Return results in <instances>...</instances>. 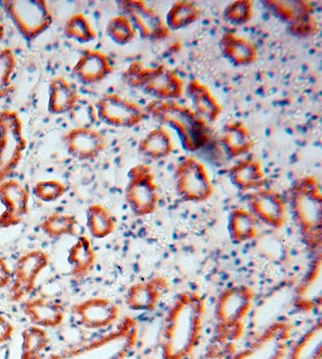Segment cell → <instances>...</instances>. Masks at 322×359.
<instances>
[{"label":"cell","instance_id":"obj_26","mask_svg":"<svg viewBox=\"0 0 322 359\" xmlns=\"http://www.w3.org/2000/svg\"><path fill=\"white\" fill-rule=\"evenodd\" d=\"M231 183L241 192L255 191L263 189L266 175L258 160L248 158L237 162L229 170Z\"/></svg>","mask_w":322,"mask_h":359},{"label":"cell","instance_id":"obj_37","mask_svg":"<svg viewBox=\"0 0 322 359\" xmlns=\"http://www.w3.org/2000/svg\"><path fill=\"white\" fill-rule=\"evenodd\" d=\"M64 32L65 36L80 43L92 42L98 37L91 21L83 13L71 15L65 23Z\"/></svg>","mask_w":322,"mask_h":359},{"label":"cell","instance_id":"obj_36","mask_svg":"<svg viewBox=\"0 0 322 359\" xmlns=\"http://www.w3.org/2000/svg\"><path fill=\"white\" fill-rule=\"evenodd\" d=\"M41 229L53 239L64 236H77L78 220L73 215L56 212L43 219Z\"/></svg>","mask_w":322,"mask_h":359},{"label":"cell","instance_id":"obj_14","mask_svg":"<svg viewBox=\"0 0 322 359\" xmlns=\"http://www.w3.org/2000/svg\"><path fill=\"white\" fill-rule=\"evenodd\" d=\"M158 100H174L184 95L185 84L174 70L165 65L142 69L138 88Z\"/></svg>","mask_w":322,"mask_h":359},{"label":"cell","instance_id":"obj_42","mask_svg":"<svg viewBox=\"0 0 322 359\" xmlns=\"http://www.w3.org/2000/svg\"><path fill=\"white\" fill-rule=\"evenodd\" d=\"M67 191V187L58 180H46V181H40L35 184L34 187V194L35 197L39 198L43 203H54Z\"/></svg>","mask_w":322,"mask_h":359},{"label":"cell","instance_id":"obj_44","mask_svg":"<svg viewBox=\"0 0 322 359\" xmlns=\"http://www.w3.org/2000/svg\"><path fill=\"white\" fill-rule=\"evenodd\" d=\"M15 333V326L6 317L0 315V345L9 341Z\"/></svg>","mask_w":322,"mask_h":359},{"label":"cell","instance_id":"obj_3","mask_svg":"<svg viewBox=\"0 0 322 359\" xmlns=\"http://www.w3.org/2000/svg\"><path fill=\"white\" fill-rule=\"evenodd\" d=\"M146 111L154 121L176 130L185 151H198L209 142L208 123L187 106L175 100H154Z\"/></svg>","mask_w":322,"mask_h":359},{"label":"cell","instance_id":"obj_33","mask_svg":"<svg viewBox=\"0 0 322 359\" xmlns=\"http://www.w3.org/2000/svg\"><path fill=\"white\" fill-rule=\"evenodd\" d=\"M87 226L94 238L102 239L116 230V219L108 208L102 205H92L87 208Z\"/></svg>","mask_w":322,"mask_h":359},{"label":"cell","instance_id":"obj_31","mask_svg":"<svg viewBox=\"0 0 322 359\" xmlns=\"http://www.w3.org/2000/svg\"><path fill=\"white\" fill-rule=\"evenodd\" d=\"M262 4L288 26L314 13L312 5L307 0H264Z\"/></svg>","mask_w":322,"mask_h":359},{"label":"cell","instance_id":"obj_18","mask_svg":"<svg viewBox=\"0 0 322 359\" xmlns=\"http://www.w3.org/2000/svg\"><path fill=\"white\" fill-rule=\"evenodd\" d=\"M250 211L258 222L274 230L281 229L286 220V206L282 196L272 189H260L248 198Z\"/></svg>","mask_w":322,"mask_h":359},{"label":"cell","instance_id":"obj_38","mask_svg":"<svg viewBox=\"0 0 322 359\" xmlns=\"http://www.w3.org/2000/svg\"><path fill=\"white\" fill-rule=\"evenodd\" d=\"M48 332L43 328L32 325L22 332V353L29 355H40L48 346Z\"/></svg>","mask_w":322,"mask_h":359},{"label":"cell","instance_id":"obj_30","mask_svg":"<svg viewBox=\"0 0 322 359\" xmlns=\"http://www.w3.org/2000/svg\"><path fill=\"white\" fill-rule=\"evenodd\" d=\"M228 229L234 243L241 244L255 241L259 235L258 220L250 210L236 208L231 212L229 217Z\"/></svg>","mask_w":322,"mask_h":359},{"label":"cell","instance_id":"obj_23","mask_svg":"<svg viewBox=\"0 0 322 359\" xmlns=\"http://www.w3.org/2000/svg\"><path fill=\"white\" fill-rule=\"evenodd\" d=\"M187 95L192 102V110L196 115L206 123H215L217 121L222 113V106L206 84L201 83L198 79H192L187 83Z\"/></svg>","mask_w":322,"mask_h":359},{"label":"cell","instance_id":"obj_9","mask_svg":"<svg viewBox=\"0 0 322 359\" xmlns=\"http://www.w3.org/2000/svg\"><path fill=\"white\" fill-rule=\"evenodd\" d=\"M255 293L247 285H234L226 288L218 296L215 316L218 327L244 330L245 320L250 314Z\"/></svg>","mask_w":322,"mask_h":359},{"label":"cell","instance_id":"obj_28","mask_svg":"<svg viewBox=\"0 0 322 359\" xmlns=\"http://www.w3.org/2000/svg\"><path fill=\"white\" fill-rule=\"evenodd\" d=\"M97 255L91 241L86 236H79L68 252V263L71 266V276L75 281L86 278L94 268Z\"/></svg>","mask_w":322,"mask_h":359},{"label":"cell","instance_id":"obj_11","mask_svg":"<svg viewBox=\"0 0 322 359\" xmlns=\"http://www.w3.org/2000/svg\"><path fill=\"white\" fill-rule=\"evenodd\" d=\"M291 325L274 322L267 325L256 341L232 359H283L291 339Z\"/></svg>","mask_w":322,"mask_h":359},{"label":"cell","instance_id":"obj_35","mask_svg":"<svg viewBox=\"0 0 322 359\" xmlns=\"http://www.w3.org/2000/svg\"><path fill=\"white\" fill-rule=\"evenodd\" d=\"M255 239L256 248L262 257L276 264L285 263L288 259V247L275 231H267Z\"/></svg>","mask_w":322,"mask_h":359},{"label":"cell","instance_id":"obj_32","mask_svg":"<svg viewBox=\"0 0 322 359\" xmlns=\"http://www.w3.org/2000/svg\"><path fill=\"white\" fill-rule=\"evenodd\" d=\"M322 358V323H315L295 342L289 353L288 359Z\"/></svg>","mask_w":322,"mask_h":359},{"label":"cell","instance_id":"obj_22","mask_svg":"<svg viewBox=\"0 0 322 359\" xmlns=\"http://www.w3.org/2000/svg\"><path fill=\"white\" fill-rule=\"evenodd\" d=\"M168 285L162 277L136 283L127 291L128 307L133 311H152L156 309Z\"/></svg>","mask_w":322,"mask_h":359},{"label":"cell","instance_id":"obj_34","mask_svg":"<svg viewBox=\"0 0 322 359\" xmlns=\"http://www.w3.org/2000/svg\"><path fill=\"white\" fill-rule=\"evenodd\" d=\"M200 8L194 2L180 0L174 2L166 16V24L170 31L187 28L201 18Z\"/></svg>","mask_w":322,"mask_h":359},{"label":"cell","instance_id":"obj_19","mask_svg":"<svg viewBox=\"0 0 322 359\" xmlns=\"http://www.w3.org/2000/svg\"><path fill=\"white\" fill-rule=\"evenodd\" d=\"M68 154L81 161H91L102 155L107 140L100 130L90 127H76L62 135Z\"/></svg>","mask_w":322,"mask_h":359},{"label":"cell","instance_id":"obj_2","mask_svg":"<svg viewBox=\"0 0 322 359\" xmlns=\"http://www.w3.org/2000/svg\"><path fill=\"white\" fill-rule=\"evenodd\" d=\"M290 208L302 241L311 252H321L322 194L315 176L297 180L290 190Z\"/></svg>","mask_w":322,"mask_h":359},{"label":"cell","instance_id":"obj_40","mask_svg":"<svg viewBox=\"0 0 322 359\" xmlns=\"http://www.w3.org/2000/svg\"><path fill=\"white\" fill-rule=\"evenodd\" d=\"M18 60L12 48L0 50V99H4L13 90V79L15 76Z\"/></svg>","mask_w":322,"mask_h":359},{"label":"cell","instance_id":"obj_7","mask_svg":"<svg viewBox=\"0 0 322 359\" xmlns=\"http://www.w3.org/2000/svg\"><path fill=\"white\" fill-rule=\"evenodd\" d=\"M176 192L188 203H203L214 194L211 177L206 165L193 156L182 158L174 172Z\"/></svg>","mask_w":322,"mask_h":359},{"label":"cell","instance_id":"obj_20","mask_svg":"<svg viewBox=\"0 0 322 359\" xmlns=\"http://www.w3.org/2000/svg\"><path fill=\"white\" fill-rule=\"evenodd\" d=\"M114 72L110 58L100 50L87 48L74 65L72 73L81 83H102Z\"/></svg>","mask_w":322,"mask_h":359},{"label":"cell","instance_id":"obj_21","mask_svg":"<svg viewBox=\"0 0 322 359\" xmlns=\"http://www.w3.org/2000/svg\"><path fill=\"white\" fill-rule=\"evenodd\" d=\"M23 313L32 325L41 328H58L65 319V307L59 302L43 297L29 299L23 303Z\"/></svg>","mask_w":322,"mask_h":359},{"label":"cell","instance_id":"obj_13","mask_svg":"<svg viewBox=\"0 0 322 359\" xmlns=\"http://www.w3.org/2000/svg\"><path fill=\"white\" fill-rule=\"evenodd\" d=\"M98 118L108 126L133 128L145 118V111L137 103L116 93L103 95L95 103Z\"/></svg>","mask_w":322,"mask_h":359},{"label":"cell","instance_id":"obj_41","mask_svg":"<svg viewBox=\"0 0 322 359\" xmlns=\"http://www.w3.org/2000/svg\"><path fill=\"white\" fill-rule=\"evenodd\" d=\"M253 18V2L250 0H236L231 2L223 11V19L234 26L249 23Z\"/></svg>","mask_w":322,"mask_h":359},{"label":"cell","instance_id":"obj_6","mask_svg":"<svg viewBox=\"0 0 322 359\" xmlns=\"http://www.w3.org/2000/svg\"><path fill=\"white\" fill-rule=\"evenodd\" d=\"M27 146L23 122L18 114L13 110L0 111V183L15 172Z\"/></svg>","mask_w":322,"mask_h":359},{"label":"cell","instance_id":"obj_29","mask_svg":"<svg viewBox=\"0 0 322 359\" xmlns=\"http://www.w3.org/2000/svg\"><path fill=\"white\" fill-rule=\"evenodd\" d=\"M174 151L171 135L163 126L152 130L138 144L139 154L152 160L166 158Z\"/></svg>","mask_w":322,"mask_h":359},{"label":"cell","instance_id":"obj_1","mask_svg":"<svg viewBox=\"0 0 322 359\" xmlns=\"http://www.w3.org/2000/svg\"><path fill=\"white\" fill-rule=\"evenodd\" d=\"M206 300L193 291L180 293L163 320L161 347L163 359H185L195 350L203 331Z\"/></svg>","mask_w":322,"mask_h":359},{"label":"cell","instance_id":"obj_4","mask_svg":"<svg viewBox=\"0 0 322 359\" xmlns=\"http://www.w3.org/2000/svg\"><path fill=\"white\" fill-rule=\"evenodd\" d=\"M138 334L136 320L125 317L116 330L89 344L53 353L48 359H125L135 349Z\"/></svg>","mask_w":322,"mask_h":359},{"label":"cell","instance_id":"obj_25","mask_svg":"<svg viewBox=\"0 0 322 359\" xmlns=\"http://www.w3.org/2000/svg\"><path fill=\"white\" fill-rule=\"evenodd\" d=\"M80 102L77 87L61 76L51 79L48 88V110L53 115L69 113Z\"/></svg>","mask_w":322,"mask_h":359},{"label":"cell","instance_id":"obj_12","mask_svg":"<svg viewBox=\"0 0 322 359\" xmlns=\"http://www.w3.org/2000/svg\"><path fill=\"white\" fill-rule=\"evenodd\" d=\"M117 4L143 39L159 42L170 36L171 31L162 16L143 0H121Z\"/></svg>","mask_w":322,"mask_h":359},{"label":"cell","instance_id":"obj_17","mask_svg":"<svg viewBox=\"0 0 322 359\" xmlns=\"http://www.w3.org/2000/svg\"><path fill=\"white\" fill-rule=\"evenodd\" d=\"M292 303L295 309L304 314L316 312L322 304L321 252L315 255L309 269L300 284L295 287Z\"/></svg>","mask_w":322,"mask_h":359},{"label":"cell","instance_id":"obj_15","mask_svg":"<svg viewBox=\"0 0 322 359\" xmlns=\"http://www.w3.org/2000/svg\"><path fill=\"white\" fill-rule=\"evenodd\" d=\"M29 189L15 179H7L0 183V203L4 211L0 214V229L18 226L29 213Z\"/></svg>","mask_w":322,"mask_h":359},{"label":"cell","instance_id":"obj_8","mask_svg":"<svg viewBox=\"0 0 322 359\" xmlns=\"http://www.w3.org/2000/svg\"><path fill=\"white\" fill-rule=\"evenodd\" d=\"M125 198L133 214L145 217L154 214L159 203L155 174L149 165L138 164L128 172Z\"/></svg>","mask_w":322,"mask_h":359},{"label":"cell","instance_id":"obj_27","mask_svg":"<svg viewBox=\"0 0 322 359\" xmlns=\"http://www.w3.org/2000/svg\"><path fill=\"white\" fill-rule=\"evenodd\" d=\"M221 145L232 158L249 154L255 145L249 129L241 121H231L223 127Z\"/></svg>","mask_w":322,"mask_h":359},{"label":"cell","instance_id":"obj_46","mask_svg":"<svg viewBox=\"0 0 322 359\" xmlns=\"http://www.w3.org/2000/svg\"><path fill=\"white\" fill-rule=\"evenodd\" d=\"M5 38V27L4 24L0 21V43H2V41L4 40Z\"/></svg>","mask_w":322,"mask_h":359},{"label":"cell","instance_id":"obj_45","mask_svg":"<svg viewBox=\"0 0 322 359\" xmlns=\"http://www.w3.org/2000/svg\"><path fill=\"white\" fill-rule=\"evenodd\" d=\"M13 281V271L4 258L0 257V288L10 287Z\"/></svg>","mask_w":322,"mask_h":359},{"label":"cell","instance_id":"obj_39","mask_svg":"<svg viewBox=\"0 0 322 359\" xmlns=\"http://www.w3.org/2000/svg\"><path fill=\"white\" fill-rule=\"evenodd\" d=\"M106 34L117 45L124 46L135 39L136 31L126 16L119 15L109 19Z\"/></svg>","mask_w":322,"mask_h":359},{"label":"cell","instance_id":"obj_16","mask_svg":"<svg viewBox=\"0 0 322 359\" xmlns=\"http://www.w3.org/2000/svg\"><path fill=\"white\" fill-rule=\"evenodd\" d=\"M71 310L78 323L89 330L107 328L119 318V307L108 298H89L74 304Z\"/></svg>","mask_w":322,"mask_h":359},{"label":"cell","instance_id":"obj_24","mask_svg":"<svg viewBox=\"0 0 322 359\" xmlns=\"http://www.w3.org/2000/svg\"><path fill=\"white\" fill-rule=\"evenodd\" d=\"M220 50L222 56L236 67H248L258 59V51L255 43L231 32H225L221 36Z\"/></svg>","mask_w":322,"mask_h":359},{"label":"cell","instance_id":"obj_5","mask_svg":"<svg viewBox=\"0 0 322 359\" xmlns=\"http://www.w3.org/2000/svg\"><path fill=\"white\" fill-rule=\"evenodd\" d=\"M13 25L28 41L36 39L53 23V15L46 0H1Z\"/></svg>","mask_w":322,"mask_h":359},{"label":"cell","instance_id":"obj_43","mask_svg":"<svg viewBox=\"0 0 322 359\" xmlns=\"http://www.w3.org/2000/svg\"><path fill=\"white\" fill-rule=\"evenodd\" d=\"M288 31L293 36L299 38L314 36L319 32L318 22L313 13L289 25Z\"/></svg>","mask_w":322,"mask_h":359},{"label":"cell","instance_id":"obj_10","mask_svg":"<svg viewBox=\"0 0 322 359\" xmlns=\"http://www.w3.org/2000/svg\"><path fill=\"white\" fill-rule=\"evenodd\" d=\"M49 262L48 252L42 250H32L22 255L15 265L8 293L9 301L19 303L31 294L36 287L38 277L48 268Z\"/></svg>","mask_w":322,"mask_h":359},{"label":"cell","instance_id":"obj_47","mask_svg":"<svg viewBox=\"0 0 322 359\" xmlns=\"http://www.w3.org/2000/svg\"><path fill=\"white\" fill-rule=\"evenodd\" d=\"M21 359H41V356L24 355V353H22Z\"/></svg>","mask_w":322,"mask_h":359}]
</instances>
